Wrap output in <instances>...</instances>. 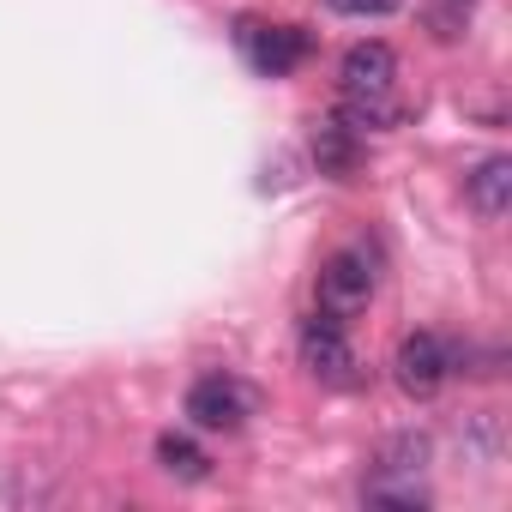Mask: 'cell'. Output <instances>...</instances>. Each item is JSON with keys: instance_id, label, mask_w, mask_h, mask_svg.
<instances>
[{"instance_id": "4", "label": "cell", "mask_w": 512, "mask_h": 512, "mask_svg": "<svg viewBox=\"0 0 512 512\" xmlns=\"http://www.w3.org/2000/svg\"><path fill=\"white\" fill-rule=\"evenodd\" d=\"M187 416L199 428H241L253 416V392L235 374H199L187 386Z\"/></svg>"}, {"instance_id": "3", "label": "cell", "mask_w": 512, "mask_h": 512, "mask_svg": "<svg viewBox=\"0 0 512 512\" xmlns=\"http://www.w3.org/2000/svg\"><path fill=\"white\" fill-rule=\"evenodd\" d=\"M235 43L247 49V61H253V67L272 73V79H284V73L314 49L302 25H266V19H241V25H235Z\"/></svg>"}, {"instance_id": "5", "label": "cell", "mask_w": 512, "mask_h": 512, "mask_svg": "<svg viewBox=\"0 0 512 512\" xmlns=\"http://www.w3.org/2000/svg\"><path fill=\"white\" fill-rule=\"evenodd\" d=\"M302 368L320 374V380H332V386L356 380V350H350V338H344V326L332 314L302 320Z\"/></svg>"}, {"instance_id": "7", "label": "cell", "mask_w": 512, "mask_h": 512, "mask_svg": "<svg viewBox=\"0 0 512 512\" xmlns=\"http://www.w3.org/2000/svg\"><path fill=\"white\" fill-rule=\"evenodd\" d=\"M356 157H362V133H350L338 115L314 127V163H320V175H338L344 181L356 169Z\"/></svg>"}, {"instance_id": "11", "label": "cell", "mask_w": 512, "mask_h": 512, "mask_svg": "<svg viewBox=\"0 0 512 512\" xmlns=\"http://www.w3.org/2000/svg\"><path fill=\"white\" fill-rule=\"evenodd\" d=\"M422 464H428V440H416V434H404L380 452V470H398V476H416Z\"/></svg>"}, {"instance_id": "6", "label": "cell", "mask_w": 512, "mask_h": 512, "mask_svg": "<svg viewBox=\"0 0 512 512\" xmlns=\"http://www.w3.org/2000/svg\"><path fill=\"white\" fill-rule=\"evenodd\" d=\"M392 79H398V55H392L386 43H356V49L338 61L344 97H392Z\"/></svg>"}, {"instance_id": "1", "label": "cell", "mask_w": 512, "mask_h": 512, "mask_svg": "<svg viewBox=\"0 0 512 512\" xmlns=\"http://www.w3.org/2000/svg\"><path fill=\"white\" fill-rule=\"evenodd\" d=\"M368 302H374V266L362 260L356 247L332 253V260L320 266V314H332V320L344 326V320L362 314Z\"/></svg>"}, {"instance_id": "8", "label": "cell", "mask_w": 512, "mask_h": 512, "mask_svg": "<svg viewBox=\"0 0 512 512\" xmlns=\"http://www.w3.org/2000/svg\"><path fill=\"white\" fill-rule=\"evenodd\" d=\"M470 205L494 223V217H506V205H512V157H488V163H476V175H470Z\"/></svg>"}, {"instance_id": "10", "label": "cell", "mask_w": 512, "mask_h": 512, "mask_svg": "<svg viewBox=\"0 0 512 512\" xmlns=\"http://www.w3.org/2000/svg\"><path fill=\"white\" fill-rule=\"evenodd\" d=\"M368 500H374V506H428V488H422L416 476H398V470H380V476L368 482Z\"/></svg>"}, {"instance_id": "2", "label": "cell", "mask_w": 512, "mask_h": 512, "mask_svg": "<svg viewBox=\"0 0 512 512\" xmlns=\"http://www.w3.org/2000/svg\"><path fill=\"white\" fill-rule=\"evenodd\" d=\"M392 374H398V386L410 398H434L446 386V374H452V344L440 332H410L398 344V356H392Z\"/></svg>"}, {"instance_id": "13", "label": "cell", "mask_w": 512, "mask_h": 512, "mask_svg": "<svg viewBox=\"0 0 512 512\" xmlns=\"http://www.w3.org/2000/svg\"><path fill=\"white\" fill-rule=\"evenodd\" d=\"M434 7H440V13H434V31H440V37H458V25H464V7H470V0H434Z\"/></svg>"}, {"instance_id": "9", "label": "cell", "mask_w": 512, "mask_h": 512, "mask_svg": "<svg viewBox=\"0 0 512 512\" xmlns=\"http://www.w3.org/2000/svg\"><path fill=\"white\" fill-rule=\"evenodd\" d=\"M157 464H163L169 476H181V482H205V476H211V458H205L193 440H181V434H163V440H157Z\"/></svg>"}, {"instance_id": "12", "label": "cell", "mask_w": 512, "mask_h": 512, "mask_svg": "<svg viewBox=\"0 0 512 512\" xmlns=\"http://www.w3.org/2000/svg\"><path fill=\"white\" fill-rule=\"evenodd\" d=\"M332 13H344V19H386V13H398L404 0H326Z\"/></svg>"}]
</instances>
